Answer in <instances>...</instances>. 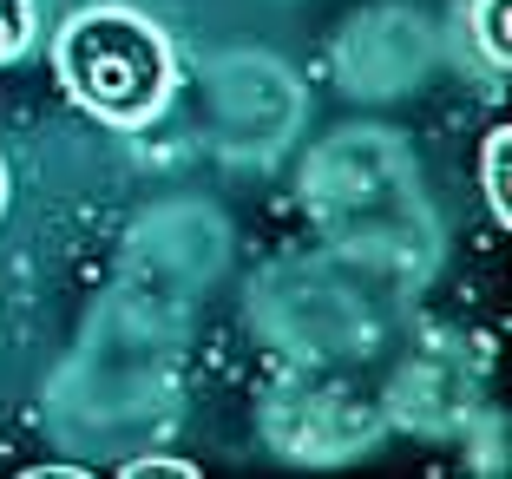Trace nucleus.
<instances>
[{"instance_id":"nucleus-1","label":"nucleus","mask_w":512,"mask_h":479,"mask_svg":"<svg viewBox=\"0 0 512 479\" xmlns=\"http://www.w3.org/2000/svg\"><path fill=\"white\" fill-rule=\"evenodd\" d=\"M60 79L112 125H145L171 86L165 40L138 14H79L60 33Z\"/></svg>"},{"instance_id":"nucleus-2","label":"nucleus","mask_w":512,"mask_h":479,"mask_svg":"<svg viewBox=\"0 0 512 479\" xmlns=\"http://www.w3.org/2000/svg\"><path fill=\"white\" fill-rule=\"evenodd\" d=\"M486 197H493L499 224H512V132L506 125H493V138H486Z\"/></svg>"},{"instance_id":"nucleus-3","label":"nucleus","mask_w":512,"mask_h":479,"mask_svg":"<svg viewBox=\"0 0 512 479\" xmlns=\"http://www.w3.org/2000/svg\"><path fill=\"white\" fill-rule=\"evenodd\" d=\"M506 14H512V0H480V40H486V53H493L499 66H512V27H506Z\"/></svg>"},{"instance_id":"nucleus-4","label":"nucleus","mask_w":512,"mask_h":479,"mask_svg":"<svg viewBox=\"0 0 512 479\" xmlns=\"http://www.w3.org/2000/svg\"><path fill=\"white\" fill-rule=\"evenodd\" d=\"M33 33V14H27V0H0V66L14 60L20 46H27Z\"/></svg>"},{"instance_id":"nucleus-5","label":"nucleus","mask_w":512,"mask_h":479,"mask_svg":"<svg viewBox=\"0 0 512 479\" xmlns=\"http://www.w3.org/2000/svg\"><path fill=\"white\" fill-rule=\"evenodd\" d=\"M125 473H132V479H138V473H178V479H191L197 466H184V460H132Z\"/></svg>"}]
</instances>
